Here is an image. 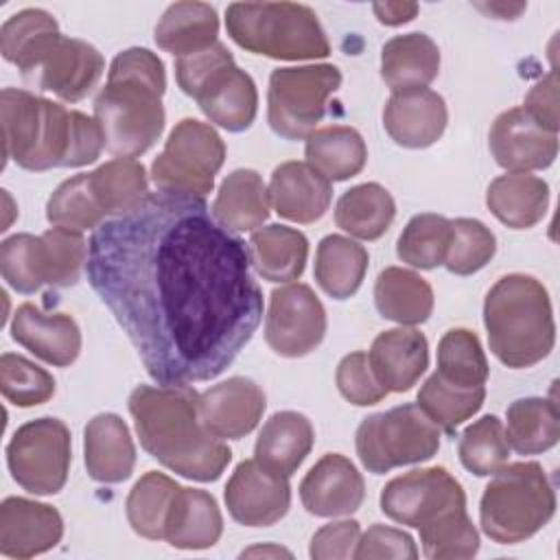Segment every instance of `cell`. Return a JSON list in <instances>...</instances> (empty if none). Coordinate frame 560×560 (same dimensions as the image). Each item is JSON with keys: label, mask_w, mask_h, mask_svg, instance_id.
Instances as JSON below:
<instances>
[{"label": "cell", "mask_w": 560, "mask_h": 560, "mask_svg": "<svg viewBox=\"0 0 560 560\" xmlns=\"http://www.w3.org/2000/svg\"><path fill=\"white\" fill-rule=\"evenodd\" d=\"M249 245L203 197L149 192L88 241L85 273L158 385L217 378L262 319Z\"/></svg>", "instance_id": "obj_1"}, {"label": "cell", "mask_w": 560, "mask_h": 560, "mask_svg": "<svg viewBox=\"0 0 560 560\" xmlns=\"http://www.w3.org/2000/svg\"><path fill=\"white\" fill-rule=\"evenodd\" d=\"M129 413L142 448L168 470L214 481L232 451L201 422L199 394L188 385H140L129 396Z\"/></svg>", "instance_id": "obj_2"}, {"label": "cell", "mask_w": 560, "mask_h": 560, "mask_svg": "<svg viewBox=\"0 0 560 560\" xmlns=\"http://www.w3.org/2000/svg\"><path fill=\"white\" fill-rule=\"evenodd\" d=\"M4 162L13 160L26 171L79 168L96 162L105 138L96 118L28 90L0 92Z\"/></svg>", "instance_id": "obj_3"}, {"label": "cell", "mask_w": 560, "mask_h": 560, "mask_svg": "<svg viewBox=\"0 0 560 560\" xmlns=\"http://www.w3.org/2000/svg\"><path fill=\"white\" fill-rule=\"evenodd\" d=\"M164 90V63L149 48H127L114 57L107 83L94 98V118L112 155L136 160L158 142L166 120Z\"/></svg>", "instance_id": "obj_4"}, {"label": "cell", "mask_w": 560, "mask_h": 560, "mask_svg": "<svg viewBox=\"0 0 560 560\" xmlns=\"http://www.w3.org/2000/svg\"><path fill=\"white\" fill-rule=\"evenodd\" d=\"M483 324L494 357L514 370L540 363L556 343L547 289L525 273L499 278L483 300Z\"/></svg>", "instance_id": "obj_5"}, {"label": "cell", "mask_w": 560, "mask_h": 560, "mask_svg": "<svg viewBox=\"0 0 560 560\" xmlns=\"http://www.w3.org/2000/svg\"><path fill=\"white\" fill-rule=\"evenodd\" d=\"M228 35L245 50L300 61L330 55L317 13L295 2H234L225 11Z\"/></svg>", "instance_id": "obj_6"}, {"label": "cell", "mask_w": 560, "mask_h": 560, "mask_svg": "<svg viewBox=\"0 0 560 560\" xmlns=\"http://www.w3.org/2000/svg\"><path fill=\"white\" fill-rule=\"evenodd\" d=\"M556 514V492L538 462L501 466L479 503L483 534L499 545H516L540 532Z\"/></svg>", "instance_id": "obj_7"}, {"label": "cell", "mask_w": 560, "mask_h": 560, "mask_svg": "<svg viewBox=\"0 0 560 560\" xmlns=\"http://www.w3.org/2000/svg\"><path fill=\"white\" fill-rule=\"evenodd\" d=\"M357 455L361 464L383 475L392 468L420 464L440 451V429L418 405H398L368 416L357 429Z\"/></svg>", "instance_id": "obj_8"}, {"label": "cell", "mask_w": 560, "mask_h": 560, "mask_svg": "<svg viewBox=\"0 0 560 560\" xmlns=\"http://www.w3.org/2000/svg\"><path fill=\"white\" fill-rule=\"evenodd\" d=\"M339 85L341 72L332 63L276 68L267 92L269 127L284 140L308 138Z\"/></svg>", "instance_id": "obj_9"}, {"label": "cell", "mask_w": 560, "mask_h": 560, "mask_svg": "<svg viewBox=\"0 0 560 560\" xmlns=\"http://www.w3.org/2000/svg\"><path fill=\"white\" fill-rule=\"evenodd\" d=\"M225 144L217 129L197 118H184L171 131L164 151L151 164L155 190L206 197L223 166Z\"/></svg>", "instance_id": "obj_10"}, {"label": "cell", "mask_w": 560, "mask_h": 560, "mask_svg": "<svg viewBox=\"0 0 560 560\" xmlns=\"http://www.w3.org/2000/svg\"><path fill=\"white\" fill-rule=\"evenodd\" d=\"M70 459V429L59 418L22 424L7 446L11 477L31 494H57L68 481Z\"/></svg>", "instance_id": "obj_11"}, {"label": "cell", "mask_w": 560, "mask_h": 560, "mask_svg": "<svg viewBox=\"0 0 560 560\" xmlns=\"http://www.w3.org/2000/svg\"><path fill=\"white\" fill-rule=\"evenodd\" d=\"M455 508H466V494L462 483L442 466L394 477L381 492L383 514L409 527H422Z\"/></svg>", "instance_id": "obj_12"}, {"label": "cell", "mask_w": 560, "mask_h": 560, "mask_svg": "<svg viewBox=\"0 0 560 560\" xmlns=\"http://www.w3.org/2000/svg\"><path fill=\"white\" fill-rule=\"evenodd\" d=\"M326 335V311L308 284L295 282L271 291L265 315L267 346L289 359L313 352Z\"/></svg>", "instance_id": "obj_13"}, {"label": "cell", "mask_w": 560, "mask_h": 560, "mask_svg": "<svg viewBox=\"0 0 560 560\" xmlns=\"http://www.w3.org/2000/svg\"><path fill=\"white\" fill-rule=\"evenodd\" d=\"M103 72L105 59L92 44L59 33L22 79L35 90L77 103L96 88Z\"/></svg>", "instance_id": "obj_14"}, {"label": "cell", "mask_w": 560, "mask_h": 560, "mask_svg": "<svg viewBox=\"0 0 560 560\" xmlns=\"http://www.w3.org/2000/svg\"><path fill=\"white\" fill-rule=\"evenodd\" d=\"M230 516L247 527H269L278 523L291 505L289 477L280 475L256 457L241 462L225 486Z\"/></svg>", "instance_id": "obj_15"}, {"label": "cell", "mask_w": 560, "mask_h": 560, "mask_svg": "<svg viewBox=\"0 0 560 560\" xmlns=\"http://www.w3.org/2000/svg\"><path fill=\"white\" fill-rule=\"evenodd\" d=\"M490 153L510 173L540 171L558 155V133L542 129L523 107L501 112L488 136Z\"/></svg>", "instance_id": "obj_16"}, {"label": "cell", "mask_w": 560, "mask_h": 560, "mask_svg": "<svg viewBox=\"0 0 560 560\" xmlns=\"http://www.w3.org/2000/svg\"><path fill=\"white\" fill-rule=\"evenodd\" d=\"M265 407L262 387L245 376H232L199 394L201 422L219 440H241L252 433Z\"/></svg>", "instance_id": "obj_17"}, {"label": "cell", "mask_w": 560, "mask_h": 560, "mask_svg": "<svg viewBox=\"0 0 560 560\" xmlns=\"http://www.w3.org/2000/svg\"><path fill=\"white\" fill-rule=\"evenodd\" d=\"M300 499L308 514L324 518L348 516L361 508L365 483L346 455L328 453L304 475Z\"/></svg>", "instance_id": "obj_18"}, {"label": "cell", "mask_w": 560, "mask_h": 560, "mask_svg": "<svg viewBox=\"0 0 560 560\" xmlns=\"http://www.w3.org/2000/svg\"><path fill=\"white\" fill-rule=\"evenodd\" d=\"M63 536L61 514L39 501L9 497L0 505V551L7 558H33L57 547Z\"/></svg>", "instance_id": "obj_19"}, {"label": "cell", "mask_w": 560, "mask_h": 560, "mask_svg": "<svg viewBox=\"0 0 560 560\" xmlns=\"http://www.w3.org/2000/svg\"><path fill=\"white\" fill-rule=\"evenodd\" d=\"M446 122V103L429 88L392 92L383 109L385 131L405 149H427L435 144L442 138Z\"/></svg>", "instance_id": "obj_20"}, {"label": "cell", "mask_w": 560, "mask_h": 560, "mask_svg": "<svg viewBox=\"0 0 560 560\" xmlns=\"http://www.w3.org/2000/svg\"><path fill=\"white\" fill-rule=\"evenodd\" d=\"M11 337L42 361L66 368L81 352V330L66 313H44L26 302L18 306L11 322Z\"/></svg>", "instance_id": "obj_21"}, {"label": "cell", "mask_w": 560, "mask_h": 560, "mask_svg": "<svg viewBox=\"0 0 560 560\" xmlns=\"http://www.w3.org/2000/svg\"><path fill=\"white\" fill-rule=\"evenodd\" d=\"M267 190L273 210L293 223L322 219L332 199L330 182L306 162H282L276 166Z\"/></svg>", "instance_id": "obj_22"}, {"label": "cell", "mask_w": 560, "mask_h": 560, "mask_svg": "<svg viewBox=\"0 0 560 560\" xmlns=\"http://www.w3.org/2000/svg\"><path fill=\"white\" fill-rule=\"evenodd\" d=\"M368 361L376 381L387 392H407L429 365L427 337L409 326L385 330L372 341Z\"/></svg>", "instance_id": "obj_23"}, {"label": "cell", "mask_w": 560, "mask_h": 560, "mask_svg": "<svg viewBox=\"0 0 560 560\" xmlns=\"http://www.w3.org/2000/svg\"><path fill=\"white\" fill-rule=\"evenodd\" d=\"M199 109L228 131H245L258 112V92L254 79L236 63L219 68L195 94Z\"/></svg>", "instance_id": "obj_24"}, {"label": "cell", "mask_w": 560, "mask_h": 560, "mask_svg": "<svg viewBox=\"0 0 560 560\" xmlns=\"http://www.w3.org/2000/svg\"><path fill=\"white\" fill-rule=\"evenodd\" d=\"M85 468L94 481L120 483L131 477L136 446L125 420L116 413L94 416L83 433Z\"/></svg>", "instance_id": "obj_25"}, {"label": "cell", "mask_w": 560, "mask_h": 560, "mask_svg": "<svg viewBox=\"0 0 560 560\" xmlns=\"http://www.w3.org/2000/svg\"><path fill=\"white\" fill-rule=\"evenodd\" d=\"M223 532L214 497L199 488L179 486L164 527V540L175 549H208Z\"/></svg>", "instance_id": "obj_26"}, {"label": "cell", "mask_w": 560, "mask_h": 560, "mask_svg": "<svg viewBox=\"0 0 560 560\" xmlns=\"http://www.w3.org/2000/svg\"><path fill=\"white\" fill-rule=\"evenodd\" d=\"M440 72V48L424 33H405L385 42L381 77L392 92L427 88Z\"/></svg>", "instance_id": "obj_27"}, {"label": "cell", "mask_w": 560, "mask_h": 560, "mask_svg": "<svg viewBox=\"0 0 560 560\" xmlns=\"http://www.w3.org/2000/svg\"><path fill=\"white\" fill-rule=\"evenodd\" d=\"M486 203L503 225L527 230L542 221L549 208V186L529 173H505L490 182Z\"/></svg>", "instance_id": "obj_28"}, {"label": "cell", "mask_w": 560, "mask_h": 560, "mask_svg": "<svg viewBox=\"0 0 560 560\" xmlns=\"http://www.w3.org/2000/svg\"><path fill=\"white\" fill-rule=\"evenodd\" d=\"M269 190L252 168L232 171L212 201L214 219L230 232H254L269 217Z\"/></svg>", "instance_id": "obj_29"}, {"label": "cell", "mask_w": 560, "mask_h": 560, "mask_svg": "<svg viewBox=\"0 0 560 560\" xmlns=\"http://www.w3.org/2000/svg\"><path fill=\"white\" fill-rule=\"evenodd\" d=\"M315 442L311 420L298 411H278L260 429L254 455L267 468L291 477Z\"/></svg>", "instance_id": "obj_30"}, {"label": "cell", "mask_w": 560, "mask_h": 560, "mask_svg": "<svg viewBox=\"0 0 560 560\" xmlns=\"http://www.w3.org/2000/svg\"><path fill=\"white\" fill-rule=\"evenodd\" d=\"M219 15L206 2H175L155 24V44L175 55L186 57L217 44Z\"/></svg>", "instance_id": "obj_31"}, {"label": "cell", "mask_w": 560, "mask_h": 560, "mask_svg": "<svg viewBox=\"0 0 560 560\" xmlns=\"http://www.w3.org/2000/svg\"><path fill=\"white\" fill-rule=\"evenodd\" d=\"M431 284L411 269L387 267L374 282L376 311L400 326H416L433 313Z\"/></svg>", "instance_id": "obj_32"}, {"label": "cell", "mask_w": 560, "mask_h": 560, "mask_svg": "<svg viewBox=\"0 0 560 560\" xmlns=\"http://www.w3.org/2000/svg\"><path fill=\"white\" fill-rule=\"evenodd\" d=\"M252 265L269 282L298 280L306 267L308 241L300 230L271 223L254 230L249 238Z\"/></svg>", "instance_id": "obj_33"}, {"label": "cell", "mask_w": 560, "mask_h": 560, "mask_svg": "<svg viewBox=\"0 0 560 560\" xmlns=\"http://www.w3.org/2000/svg\"><path fill=\"white\" fill-rule=\"evenodd\" d=\"M368 262L370 256L363 245L341 234H328L317 245L315 280L326 295L348 300L359 291Z\"/></svg>", "instance_id": "obj_34"}, {"label": "cell", "mask_w": 560, "mask_h": 560, "mask_svg": "<svg viewBox=\"0 0 560 560\" xmlns=\"http://www.w3.org/2000/svg\"><path fill=\"white\" fill-rule=\"evenodd\" d=\"M306 164L328 182H343L361 173L368 160V147L361 133L346 125L315 129L304 147Z\"/></svg>", "instance_id": "obj_35"}, {"label": "cell", "mask_w": 560, "mask_h": 560, "mask_svg": "<svg viewBox=\"0 0 560 560\" xmlns=\"http://www.w3.org/2000/svg\"><path fill=\"white\" fill-rule=\"evenodd\" d=\"M396 217V203L387 188L365 182L346 190L335 206V223L361 241L381 238Z\"/></svg>", "instance_id": "obj_36"}, {"label": "cell", "mask_w": 560, "mask_h": 560, "mask_svg": "<svg viewBox=\"0 0 560 560\" xmlns=\"http://www.w3.org/2000/svg\"><path fill=\"white\" fill-rule=\"evenodd\" d=\"M505 440L518 455H538L558 444L560 413L551 398H518L505 411Z\"/></svg>", "instance_id": "obj_37"}, {"label": "cell", "mask_w": 560, "mask_h": 560, "mask_svg": "<svg viewBox=\"0 0 560 560\" xmlns=\"http://www.w3.org/2000/svg\"><path fill=\"white\" fill-rule=\"evenodd\" d=\"M92 195L105 217L125 214L149 195L144 166L133 158H114L88 173Z\"/></svg>", "instance_id": "obj_38"}, {"label": "cell", "mask_w": 560, "mask_h": 560, "mask_svg": "<svg viewBox=\"0 0 560 560\" xmlns=\"http://www.w3.org/2000/svg\"><path fill=\"white\" fill-rule=\"evenodd\" d=\"M57 35L59 24L48 11L22 9L2 24L0 52L20 72H26Z\"/></svg>", "instance_id": "obj_39"}, {"label": "cell", "mask_w": 560, "mask_h": 560, "mask_svg": "<svg viewBox=\"0 0 560 560\" xmlns=\"http://www.w3.org/2000/svg\"><path fill=\"white\" fill-rule=\"evenodd\" d=\"M179 490V483L166 477L164 472H147L142 475L125 503L127 521L136 534L149 540L164 538L166 518L173 505V499Z\"/></svg>", "instance_id": "obj_40"}, {"label": "cell", "mask_w": 560, "mask_h": 560, "mask_svg": "<svg viewBox=\"0 0 560 560\" xmlns=\"http://www.w3.org/2000/svg\"><path fill=\"white\" fill-rule=\"evenodd\" d=\"M88 262V243L81 232L52 225L37 236V267L42 282L59 289L79 282Z\"/></svg>", "instance_id": "obj_41"}, {"label": "cell", "mask_w": 560, "mask_h": 560, "mask_svg": "<svg viewBox=\"0 0 560 560\" xmlns=\"http://www.w3.org/2000/svg\"><path fill=\"white\" fill-rule=\"evenodd\" d=\"M486 400V387H457L433 372L418 392V407L431 418V422L453 433L459 424L472 418Z\"/></svg>", "instance_id": "obj_42"}, {"label": "cell", "mask_w": 560, "mask_h": 560, "mask_svg": "<svg viewBox=\"0 0 560 560\" xmlns=\"http://www.w3.org/2000/svg\"><path fill=\"white\" fill-rule=\"evenodd\" d=\"M444 381L457 387H481L488 381V359L479 337L466 328L444 332L438 343V370Z\"/></svg>", "instance_id": "obj_43"}, {"label": "cell", "mask_w": 560, "mask_h": 560, "mask_svg": "<svg viewBox=\"0 0 560 560\" xmlns=\"http://www.w3.org/2000/svg\"><path fill=\"white\" fill-rule=\"evenodd\" d=\"M451 243V221L442 214L422 212L409 219L398 236L396 254L416 269H435L444 265Z\"/></svg>", "instance_id": "obj_44"}, {"label": "cell", "mask_w": 560, "mask_h": 560, "mask_svg": "<svg viewBox=\"0 0 560 560\" xmlns=\"http://www.w3.org/2000/svg\"><path fill=\"white\" fill-rule=\"evenodd\" d=\"M459 462L477 477L494 475L510 455L505 429L497 416H483L464 429L457 444Z\"/></svg>", "instance_id": "obj_45"}, {"label": "cell", "mask_w": 560, "mask_h": 560, "mask_svg": "<svg viewBox=\"0 0 560 560\" xmlns=\"http://www.w3.org/2000/svg\"><path fill=\"white\" fill-rule=\"evenodd\" d=\"M418 529L422 553L431 560L472 558L479 551V534L466 508H455Z\"/></svg>", "instance_id": "obj_46"}, {"label": "cell", "mask_w": 560, "mask_h": 560, "mask_svg": "<svg viewBox=\"0 0 560 560\" xmlns=\"http://www.w3.org/2000/svg\"><path fill=\"white\" fill-rule=\"evenodd\" d=\"M46 219L57 228L74 232L96 230L107 219L92 195L88 173L72 175L55 188L46 203Z\"/></svg>", "instance_id": "obj_47"}, {"label": "cell", "mask_w": 560, "mask_h": 560, "mask_svg": "<svg viewBox=\"0 0 560 560\" xmlns=\"http://www.w3.org/2000/svg\"><path fill=\"white\" fill-rule=\"evenodd\" d=\"M497 252V238L492 230L477 219L451 221V243L444 258V267L455 276H472L483 269Z\"/></svg>", "instance_id": "obj_48"}, {"label": "cell", "mask_w": 560, "mask_h": 560, "mask_svg": "<svg viewBox=\"0 0 560 560\" xmlns=\"http://www.w3.org/2000/svg\"><path fill=\"white\" fill-rule=\"evenodd\" d=\"M0 389L15 407H37L52 398L55 378L26 357L4 352L0 357Z\"/></svg>", "instance_id": "obj_49"}, {"label": "cell", "mask_w": 560, "mask_h": 560, "mask_svg": "<svg viewBox=\"0 0 560 560\" xmlns=\"http://www.w3.org/2000/svg\"><path fill=\"white\" fill-rule=\"evenodd\" d=\"M0 271L18 293H35L44 282L37 267V236L13 234L0 245Z\"/></svg>", "instance_id": "obj_50"}, {"label": "cell", "mask_w": 560, "mask_h": 560, "mask_svg": "<svg viewBox=\"0 0 560 560\" xmlns=\"http://www.w3.org/2000/svg\"><path fill=\"white\" fill-rule=\"evenodd\" d=\"M335 381H337L341 396L357 407L376 405L387 394V389L376 381V376L370 368L368 354L361 350L350 352L339 361Z\"/></svg>", "instance_id": "obj_51"}, {"label": "cell", "mask_w": 560, "mask_h": 560, "mask_svg": "<svg viewBox=\"0 0 560 560\" xmlns=\"http://www.w3.org/2000/svg\"><path fill=\"white\" fill-rule=\"evenodd\" d=\"M228 63H234V57L232 52L221 44H212L210 48L206 50H199V52H192V55H186V57H177L175 59V79H177V85L182 88L184 94L192 96L199 92V88L223 66Z\"/></svg>", "instance_id": "obj_52"}, {"label": "cell", "mask_w": 560, "mask_h": 560, "mask_svg": "<svg viewBox=\"0 0 560 560\" xmlns=\"http://www.w3.org/2000/svg\"><path fill=\"white\" fill-rule=\"evenodd\" d=\"M357 560H374V558H396V560H416L418 547L413 538L396 527L374 523L359 538L354 549Z\"/></svg>", "instance_id": "obj_53"}, {"label": "cell", "mask_w": 560, "mask_h": 560, "mask_svg": "<svg viewBox=\"0 0 560 560\" xmlns=\"http://www.w3.org/2000/svg\"><path fill=\"white\" fill-rule=\"evenodd\" d=\"M359 538H361V527L357 521L343 518V521L328 523L313 534L308 556L315 560L354 558Z\"/></svg>", "instance_id": "obj_54"}, {"label": "cell", "mask_w": 560, "mask_h": 560, "mask_svg": "<svg viewBox=\"0 0 560 560\" xmlns=\"http://www.w3.org/2000/svg\"><path fill=\"white\" fill-rule=\"evenodd\" d=\"M523 109L547 131L558 133V77L551 70L547 77H542L538 83L532 85V90L525 96Z\"/></svg>", "instance_id": "obj_55"}, {"label": "cell", "mask_w": 560, "mask_h": 560, "mask_svg": "<svg viewBox=\"0 0 560 560\" xmlns=\"http://www.w3.org/2000/svg\"><path fill=\"white\" fill-rule=\"evenodd\" d=\"M372 11L381 24L400 26L405 22H411L418 15V4L416 2H374Z\"/></svg>", "instance_id": "obj_56"}, {"label": "cell", "mask_w": 560, "mask_h": 560, "mask_svg": "<svg viewBox=\"0 0 560 560\" xmlns=\"http://www.w3.org/2000/svg\"><path fill=\"white\" fill-rule=\"evenodd\" d=\"M252 556H262V558H280V556H284V558H291V551L284 549V547H278V545L269 542V545L249 547V549H245V551L241 553V558H252Z\"/></svg>", "instance_id": "obj_57"}]
</instances>
